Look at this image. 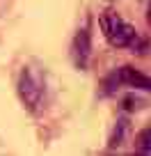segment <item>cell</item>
Returning a JSON list of instances; mask_svg holds the SVG:
<instances>
[{
	"mask_svg": "<svg viewBox=\"0 0 151 156\" xmlns=\"http://www.w3.org/2000/svg\"><path fill=\"white\" fill-rule=\"evenodd\" d=\"M135 151L140 154H151V126L149 129H142L135 138Z\"/></svg>",
	"mask_w": 151,
	"mask_h": 156,
	"instance_id": "5",
	"label": "cell"
},
{
	"mask_svg": "<svg viewBox=\"0 0 151 156\" xmlns=\"http://www.w3.org/2000/svg\"><path fill=\"white\" fill-rule=\"evenodd\" d=\"M115 78L117 83L128 85V87H135V90H144V92H151V76L137 71L133 67H122L115 71Z\"/></svg>",
	"mask_w": 151,
	"mask_h": 156,
	"instance_id": "4",
	"label": "cell"
},
{
	"mask_svg": "<svg viewBox=\"0 0 151 156\" xmlns=\"http://www.w3.org/2000/svg\"><path fill=\"white\" fill-rule=\"evenodd\" d=\"M146 21H149V25H151V0H149V9H146Z\"/></svg>",
	"mask_w": 151,
	"mask_h": 156,
	"instance_id": "7",
	"label": "cell"
},
{
	"mask_svg": "<svg viewBox=\"0 0 151 156\" xmlns=\"http://www.w3.org/2000/svg\"><path fill=\"white\" fill-rule=\"evenodd\" d=\"M124 129H126V122H119V129H115V136H112V140H110V145L115 147V145H122V138H124Z\"/></svg>",
	"mask_w": 151,
	"mask_h": 156,
	"instance_id": "6",
	"label": "cell"
},
{
	"mask_svg": "<svg viewBox=\"0 0 151 156\" xmlns=\"http://www.w3.org/2000/svg\"><path fill=\"white\" fill-rule=\"evenodd\" d=\"M98 23H101V30H103V34H105L110 46H115V48H126V46L135 44L137 30L133 28L131 23H126L117 12H112V9L103 12Z\"/></svg>",
	"mask_w": 151,
	"mask_h": 156,
	"instance_id": "2",
	"label": "cell"
},
{
	"mask_svg": "<svg viewBox=\"0 0 151 156\" xmlns=\"http://www.w3.org/2000/svg\"><path fill=\"white\" fill-rule=\"evenodd\" d=\"M19 97L25 103V108L32 112H37L44 106V97H46V80L44 73L34 67H23L19 76Z\"/></svg>",
	"mask_w": 151,
	"mask_h": 156,
	"instance_id": "1",
	"label": "cell"
},
{
	"mask_svg": "<svg viewBox=\"0 0 151 156\" xmlns=\"http://www.w3.org/2000/svg\"><path fill=\"white\" fill-rule=\"evenodd\" d=\"M89 55H92V32H89V21L83 25V28L76 32L73 37V44H71V58H73V64L83 71L87 69L89 64Z\"/></svg>",
	"mask_w": 151,
	"mask_h": 156,
	"instance_id": "3",
	"label": "cell"
}]
</instances>
